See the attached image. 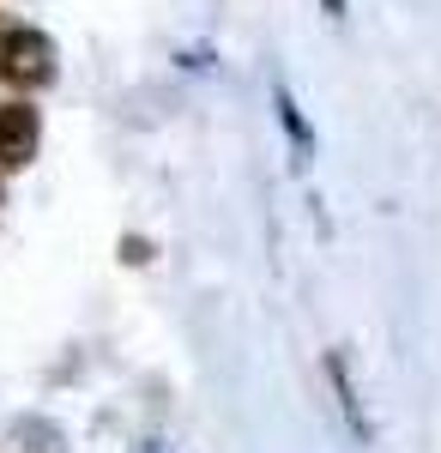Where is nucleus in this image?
<instances>
[{
    "mask_svg": "<svg viewBox=\"0 0 441 453\" xmlns=\"http://www.w3.org/2000/svg\"><path fill=\"white\" fill-rule=\"evenodd\" d=\"M55 67H61V55H55V36L49 31H36V25H0V85L43 91V85H55Z\"/></svg>",
    "mask_w": 441,
    "mask_h": 453,
    "instance_id": "f257e3e1",
    "label": "nucleus"
},
{
    "mask_svg": "<svg viewBox=\"0 0 441 453\" xmlns=\"http://www.w3.org/2000/svg\"><path fill=\"white\" fill-rule=\"evenodd\" d=\"M43 145V121L31 104H0V170H25Z\"/></svg>",
    "mask_w": 441,
    "mask_h": 453,
    "instance_id": "f03ea898",
    "label": "nucleus"
},
{
    "mask_svg": "<svg viewBox=\"0 0 441 453\" xmlns=\"http://www.w3.org/2000/svg\"><path fill=\"white\" fill-rule=\"evenodd\" d=\"M327 381H333V399H339V411H344L351 441H357V448H375V423H369V411H363V399H357V375H351L344 350H327Z\"/></svg>",
    "mask_w": 441,
    "mask_h": 453,
    "instance_id": "7ed1b4c3",
    "label": "nucleus"
},
{
    "mask_svg": "<svg viewBox=\"0 0 441 453\" xmlns=\"http://www.w3.org/2000/svg\"><path fill=\"white\" fill-rule=\"evenodd\" d=\"M272 109H278L284 134H290V145H297V170H308V157H314V127H308L303 104L290 97V85H278V91H272Z\"/></svg>",
    "mask_w": 441,
    "mask_h": 453,
    "instance_id": "20e7f679",
    "label": "nucleus"
},
{
    "mask_svg": "<svg viewBox=\"0 0 441 453\" xmlns=\"http://www.w3.org/2000/svg\"><path fill=\"white\" fill-rule=\"evenodd\" d=\"M6 435L19 441V453H67V435H61L49 418H12Z\"/></svg>",
    "mask_w": 441,
    "mask_h": 453,
    "instance_id": "39448f33",
    "label": "nucleus"
},
{
    "mask_svg": "<svg viewBox=\"0 0 441 453\" xmlns=\"http://www.w3.org/2000/svg\"><path fill=\"white\" fill-rule=\"evenodd\" d=\"M121 260L128 266H145V260H158V248L145 242V236H121Z\"/></svg>",
    "mask_w": 441,
    "mask_h": 453,
    "instance_id": "423d86ee",
    "label": "nucleus"
},
{
    "mask_svg": "<svg viewBox=\"0 0 441 453\" xmlns=\"http://www.w3.org/2000/svg\"><path fill=\"white\" fill-rule=\"evenodd\" d=\"M327 6V19H344V0H321Z\"/></svg>",
    "mask_w": 441,
    "mask_h": 453,
    "instance_id": "0eeeda50",
    "label": "nucleus"
},
{
    "mask_svg": "<svg viewBox=\"0 0 441 453\" xmlns=\"http://www.w3.org/2000/svg\"><path fill=\"white\" fill-rule=\"evenodd\" d=\"M134 453H170V448H164V441H139Z\"/></svg>",
    "mask_w": 441,
    "mask_h": 453,
    "instance_id": "6e6552de",
    "label": "nucleus"
}]
</instances>
